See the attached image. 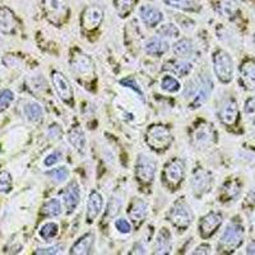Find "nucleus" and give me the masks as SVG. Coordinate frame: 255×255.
I'll return each instance as SVG.
<instances>
[{
  "mask_svg": "<svg viewBox=\"0 0 255 255\" xmlns=\"http://www.w3.org/2000/svg\"><path fill=\"white\" fill-rule=\"evenodd\" d=\"M145 143L154 151H163L172 143V134L165 125H152L145 133Z\"/></svg>",
  "mask_w": 255,
  "mask_h": 255,
  "instance_id": "1",
  "label": "nucleus"
},
{
  "mask_svg": "<svg viewBox=\"0 0 255 255\" xmlns=\"http://www.w3.org/2000/svg\"><path fill=\"white\" fill-rule=\"evenodd\" d=\"M213 69L222 83H230L234 78V61L223 50H217L213 54Z\"/></svg>",
  "mask_w": 255,
  "mask_h": 255,
  "instance_id": "2",
  "label": "nucleus"
},
{
  "mask_svg": "<svg viewBox=\"0 0 255 255\" xmlns=\"http://www.w3.org/2000/svg\"><path fill=\"white\" fill-rule=\"evenodd\" d=\"M244 240V227L239 222L229 223L220 239V248L226 252L238 249Z\"/></svg>",
  "mask_w": 255,
  "mask_h": 255,
  "instance_id": "3",
  "label": "nucleus"
},
{
  "mask_svg": "<svg viewBox=\"0 0 255 255\" xmlns=\"http://www.w3.org/2000/svg\"><path fill=\"white\" fill-rule=\"evenodd\" d=\"M156 175V162L151 157L139 154L135 162V176L143 184H151Z\"/></svg>",
  "mask_w": 255,
  "mask_h": 255,
  "instance_id": "4",
  "label": "nucleus"
},
{
  "mask_svg": "<svg viewBox=\"0 0 255 255\" xmlns=\"http://www.w3.org/2000/svg\"><path fill=\"white\" fill-rule=\"evenodd\" d=\"M168 220L171 221L172 225L177 229L185 230L190 226L191 221H193V215H191V211L188 204H185L184 202H177L168 213Z\"/></svg>",
  "mask_w": 255,
  "mask_h": 255,
  "instance_id": "5",
  "label": "nucleus"
},
{
  "mask_svg": "<svg viewBox=\"0 0 255 255\" xmlns=\"http://www.w3.org/2000/svg\"><path fill=\"white\" fill-rule=\"evenodd\" d=\"M72 70L81 78H92L95 74V65L90 56L82 52H77L72 58Z\"/></svg>",
  "mask_w": 255,
  "mask_h": 255,
  "instance_id": "6",
  "label": "nucleus"
},
{
  "mask_svg": "<svg viewBox=\"0 0 255 255\" xmlns=\"http://www.w3.org/2000/svg\"><path fill=\"white\" fill-rule=\"evenodd\" d=\"M221 223H222V215L218 212H209L208 215L202 217L199 222V232L202 238H211L221 226Z\"/></svg>",
  "mask_w": 255,
  "mask_h": 255,
  "instance_id": "7",
  "label": "nucleus"
},
{
  "mask_svg": "<svg viewBox=\"0 0 255 255\" xmlns=\"http://www.w3.org/2000/svg\"><path fill=\"white\" fill-rule=\"evenodd\" d=\"M51 81H52V86H54V88H55L59 97H60L64 102L70 104L73 100V90L69 81L67 79V77L64 76L63 73L60 72H54L51 74Z\"/></svg>",
  "mask_w": 255,
  "mask_h": 255,
  "instance_id": "8",
  "label": "nucleus"
},
{
  "mask_svg": "<svg viewBox=\"0 0 255 255\" xmlns=\"http://www.w3.org/2000/svg\"><path fill=\"white\" fill-rule=\"evenodd\" d=\"M44 6L47 17L55 23L63 20L68 13L67 0H44Z\"/></svg>",
  "mask_w": 255,
  "mask_h": 255,
  "instance_id": "9",
  "label": "nucleus"
},
{
  "mask_svg": "<svg viewBox=\"0 0 255 255\" xmlns=\"http://www.w3.org/2000/svg\"><path fill=\"white\" fill-rule=\"evenodd\" d=\"M61 199H63L64 206L69 213L76 211L79 202H81V190H79V185L77 181L69 183L67 188L61 191Z\"/></svg>",
  "mask_w": 255,
  "mask_h": 255,
  "instance_id": "10",
  "label": "nucleus"
},
{
  "mask_svg": "<svg viewBox=\"0 0 255 255\" xmlns=\"http://www.w3.org/2000/svg\"><path fill=\"white\" fill-rule=\"evenodd\" d=\"M212 176L206 170H198L191 179V188L195 195H203L208 193L212 188Z\"/></svg>",
  "mask_w": 255,
  "mask_h": 255,
  "instance_id": "11",
  "label": "nucleus"
},
{
  "mask_svg": "<svg viewBox=\"0 0 255 255\" xmlns=\"http://www.w3.org/2000/svg\"><path fill=\"white\" fill-rule=\"evenodd\" d=\"M184 177V162L180 159H172L165 166V179L168 184L177 186Z\"/></svg>",
  "mask_w": 255,
  "mask_h": 255,
  "instance_id": "12",
  "label": "nucleus"
},
{
  "mask_svg": "<svg viewBox=\"0 0 255 255\" xmlns=\"http://www.w3.org/2000/svg\"><path fill=\"white\" fill-rule=\"evenodd\" d=\"M239 118V109H238V104H236L235 100H227L222 104L220 109V120L225 125H231L235 124L238 122Z\"/></svg>",
  "mask_w": 255,
  "mask_h": 255,
  "instance_id": "13",
  "label": "nucleus"
},
{
  "mask_svg": "<svg viewBox=\"0 0 255 255\" xmlns=\"http://www.w3.org/2000/svg\"><path fill=\"white\" fill-rule=\"evenodd\" d=\"M102 18H104V12L99 6H88L82 14V26L88 31L95 29L101 24Z\"/></svg>",
  "mask_w": 255,
  "mask_h": 255,
  "instance_id": "14",
  "label": "nucleus"
},
{
  "mask_svg": "<svg viewBox=\"0 0 255 255\" xmlns=\"http://www.w3.org/2000/svg\"><path fill=\"white\" fill-rule=\"evenodd\" d=\"M139 17L143 23L149 28L156 27L163 19L162 12L158 8L152 5H143L139 9Z\"/></svg>",
  "mask_w": 255,
  "mask_h": 255,
  "instance_id": "15",
  "label": "nucleus"
},
{
  "mask_svg": "<svg viewBox=\"0 0 255 255\" xmlns=\"http://www.w3.org/2000/svg\"><path fill=\"white\" fill-rule=\"evenodd\" d=\"M213 140H215V130H213L212 125L207 124V123L198 125L194 131L195 144L200 145V147H208Z\"/></svg>",
  "mask_w": 255,
  "mask_h": 255,
  "instance_id": "16",
  "label": "nucleus"
},
{
  "mask_svg": "<svg viewBox=\"0 0 255 255\" xmlns=\"http://www.w3.org/2000/svg\"><path fill=\"white\" fill-rule=\"evenodd\" d=\"M144 51L148 55L161 56L168 51V42L166 41V38L161 37V36H153L145 41Z\"/></svg>",
  "mask_w": 255,
  "mask_h": 255,
  "instance_id": "17",
  "label": "nucleus"
},
{
  "mask_svg": "<svg viewBox=\"0 0 255 255\" xmlns=\"http://www.w3.org/2000/svg\"><path fill=\"white\" fill-rule=\"evenodd\" d=\"M17 29V20L10 9L0 6V32L4 35H12Z\"/></svg>",
  "mask_w": 255,
  "mask_h": 255,
  "instance_id": "18",
  "label": "nucleus"
},
{
  "mask_svg": "<svg viewBox=\"0 0 255 255\" xmlns=\"http://www.w3.org/2000/svg\"><path fill=\"white\" fill-rule=\"evenodd\" d=\"M104 207V199L99 191H92L88 197L87 202V221L88 223H92L96 218L99 217Z\"/></svg>",
  "mask_w": 255,
  "mask_h": 255,
  "instance_id": "19",
  "label": "nucleus"
},
{
  "mask_svg": "<svg viewBox=\"0 0 255 255\" xmlns=\"http://www.w3.org/2000/svg\"><path fill=\"white\" fill-rule=\"evenodd\" d=\"M96 236L92 232H88L82 238L77 240V243L73 244L72 249H70V254H77V255H86L92 253L93 245H95Z\"/></svg>",
  "mask_w": 255,
  "mask_h": 255,
  "instance_id": "20",
  "label": "nucleus"
},
{
  "mask_svg": "<svg viewBox=\"0 0 255 255\" xmlns=\"http://www.w3.org/2000/svg\"><path fill=\"white\" fill-rule=\"evenodd\" d=\"M240 78L245 88L250 91H255V61H244L240 67Z\"/></svg>",
  "mask_w": 255,
  "mask_h": 255,
  "instance_id": "21",
  "label": "nucleus"
},
{
  "mask_svg": "<svg viewBox=\"0 0 255 255\" xmlns=\"http://www.w3.org/2000/svg\"><path fill=\"white\" fill-rule=\"evenodd\" d=\"M171 234L167 229H161L154 241V253L156 254H168L171 250Z\"/></svg>",
  "mask_w": 255,
  "mask_h": 255,
  "instance_id": "22",
  "label": "nucleus"
},
{
  "mask_svg": "<svg viewBox=\"0 0 255 255\" xmlns=\"http://www.w3.org/2000/svg\"><path fill=\"white\" fill-rule=\"evenodd\" d=\"M212 90H213V83L209 78H204L203 81H200V86L199 90H198L197 95L194 96V99H193V102L191 105L194 106V108H198L200 105H203L204 102L208 100V97L211 96Z\"/></svg>",
  "mask_w": 255,
  "mask_h": 255,
  "instance_id": "23",
  "label": "nucleus"
},
{
  "mask_svg": "<svg viewBox=\"0 0 255 255\" xmlns=\"http://www.w3.org/2000/svg\"><path fill=\"white\" fill-rule=\"evenodd\" d=\"M23 113L27 120L31 123H38L44 118V110L38 102L36 101H28L23 106Z\"/></svg>",
  "mask_w": 255,
  "mask_h": 255,
  "instance_id": "24",
  "label": "nucleus"
},
{
  "mask_svg": "<svg viewBox=\"0 0 255 255\" xmlns=\"http://www.w3.org/2000/svg\"><path fill=\"white\" fill-rule=\"evenodd\" d=\"M148 212L147 204L143 202L142 199L133 200L130 208H129V217L134 221V222H142L145 218Z\"/></svg>",
  "mask_w": 255,
  "mask_h": 255,
  "instance_id": "25",
  "label": "nucleus"
},
{
  "mask_svg": "<svg viewBox=\"0 0 255 255\" xmlns=\"http://www.w3.org/2000/svg\"><path fill=\"white\" fill-rule=\"evenodd\" d=\"M172 51L179 58H188L194 51V45L189 38H181V40L175 42L174 46H172Z\"/></svg>",
  "mask_w": 255,
  "mask_h": 255,
  "instance_id": "26",
  "label": "nucleus"
},
{
  "mask_svg": "<svg viewBox=\"0 0 255 255\" xmlns=\"http://www.w3.org/2000/svg\"><path fill=\"white\" fill-rule=\"evenodd\" d=\"M167 69L171 70L179 77H186L189 76L193 70V64L190 61L186 60H177V61H170L167 64Z\"/></svg>",
  "mask_w": 255,
  "mask_h": 255,
  "instance_id": "27",
  "label": "nucleus"
},
{
  "mask_svg": "<svg viewBox=\"0 0 255 255\" xmlns=\"http://www.w3.org/2000/svg\"><path fill=\"white\" fill-rule=\"evenodd\" d=\"M68 139H69L70 144L76 148L77 151H84V148H86V136H84V133L81 128H74V129H72L69 135H68Z\"/></svg>",
  "mask_w": 255,
  "mask_h": 255,
  "instance_id": "28",
  "label": "nucleus"
},
{
  "mask_svg": "<svg viewBox=\"0 0 255 255\" xmlns=\"http://www.w3.org/2000/svg\"><path fill=\"white\" fill-rule=\"evenodd\" d=\"M168 6L171 8L180 9V10H188V12H194L199 8L197 0H163Z\"/></svg>",
  "mask_w": 255,
  "mask_h": 255,
  "instance_id": "29",
  "label": "nucleus"
},
{
  "mask_svg": "<svg viewBox=\"0 0 255 255\" xmlns=\"http://www.w3.org/2000/svg\"><path fill=\"white\" fill-rule=\"evenodd\" d=\"M61 212H63V207H61L60 200L56 198L47 200L42 207V215L46 217H58L61 215Z\"/></svg>",
  "mask_w": 255,
  "mask_h": 255,
  "instance_id": "30",
  "label": "nucleus"
},
{
  "mask_svg": "<svg viewBox=\"0 0 255 255\" xmlns=\"http://www.w3.org/2000/svg\"><path fill=\"white\" fill-rule=\"evenodd\" d=\"M59 234V225L56 222H46L40 227L38 235L45 241H50L55 239Z\"/></svg>",
  "mask_w": 255,
  "mask_h": 255,
  "instance_id": "31",
  "label": "nucleus"
},
{
  "mask_svg": "<svg viewBox=\"0 0 255 255\" xmlns=\"http://www.w3.org/2000/svg\"><path fill=\"white\" fill-rule=\"evenodd\" d=\"M159 86H161V88H162L165 92L168 93H176L181 90V84H180V82L172 76L162 77V79L159 82Z\"/></svg>",
  "mask_w": 255,
  "mask_h": 255,
  "instance_id": "32",
  "label": "nucleus"
},
{
  "mask_svg": "<svg viewBox=\"0 0 255 255\" xmlns=\"http://www.w3.org/2000/svg\"><path fill=\"white\" fill-rule=\"evenodd\" d=\"M157 35L163 38H177L180 36V29L174 23H163L157 29Z\"/></svg>",
  "mask_w": 255,
  "mask_h": 255,
  "instance_id": "33",
  "label": "nucleus"
},
{
  "mask_svg": "<svg viewBox=\"0 0 255 255\" xmlns=\"http://www.w3.org/2000/svg\"><path fill=\"white\" fill-rule=\"evenodd\" d=\"M240 184L238 181H229L223 185L222 188V195L223 198H229V199H232V198H235L236 195H239L240 193Z\"/></svg>",
  "mask_w": 255,
  "mask_h": 255,
  "instance_id": "34",
  "label": "nucleus"
},
{
  "mask_svg": "<svg viewBox=\"0 0 255 255\" xmlns=\"http://www.w3.org/2000/svg\"><path fill=\"white\" fill-rule=\"evenodd\" d=\"M47 175H49L54 181H56V183H64V181H67L68 177H69V170H68L65 166H61V167L54 168V170L49 171Z\"/></svg>",
  "mask_w": 255,
  "mask_h": 255,
  "instance_id": "35",
  "label": "nucleus"
},
{
  "mask_svg": "<svg viewBox=\"0 0 255 255\" xmlns=\"http://www.w3.org/2000/svg\"><path fill=\"white\" fill-rule=\"evenodd\" d=\"M221 10L225 14V17L232 18L234 15L238 13V4H236L235 0H222L220 4Z\"/></svg>",
  "mask_w": 255,
  "mask_h": 255,
  "instance_id": "36",
  "label": "nucleus"
},
{
  "mask_svg": "<svg viewBox=\"0 0 255 255\" xmlns=\"http://www.w3.org/2000/svg\"><path fill=\"white\" fill-rule=\"evenodd\" d=\"M114 6L120 17H124L131 10L133 0H114Z\"/></svg>",
  "mask_w": 255,
  "mask_h": 255,
  "instance_id": "37",
  "label": "nucleus"
},
{
  "mask_svg": "<svg viewBox=\"0 0 255 255\" xmlns=\"http://www.w3.org/2000/svg\"><path fill=\"white\" fill-rule=\"evenodd\" d=\"M14 101V93L10 90H3L0 92V113H3L4 110L12 105Z\"/></svg>",
  "mask_w": 255,
  "mask_h": 255,
  "instance_id": "38",
  "label": "nucleus"
},
{
  "mask_svg": "<svg viewBox=\"0 0 255 255\" xmlns=\"http://www.w3.org/2000/svg\"><path fill=\"white\" fill-rule=\"evenodd\" d=\"M12 190V176L8 171L0 172V193H9Z\"/></svg>",
  "mask_w": 255,
  "mask_h": 255,
  "instance_id": "39",
  "label": "nucleus"
},
{
  "mask_svg": "<svg viewBox=\"0 0 255 255\" xmlns=\"http://www.w3.org/2000/svg\"><path fill=\"white\" fill-rule=\"evenodd\" d=\"M244 111H245V115L249 119V122L255 124V97H250L249 100H247L245 106H244Z\"/></svg>",
  "mask_w": 255,
  "mask_h": 255,
  "instance_id": "40",
  "label": "nucleus"
},
{
  "mask_svg": "<svg viewBox=\"0 0 255 255\" xmlns=\"http://www.w3.org/2000/svg\"><path fill=\"white\" fill-rule=\"evenodd\" d=\"M114 225H115L116 230H118L120 234H123V235H128V234H130L131 232V225L129 223V221L125 220V218H118Z\"/></svg>",
  "mask_w": 255,
  "mask_h": 255,
  "instance_id": "41",
  "label": "nucleus"
},
{
  "mask_svg": "<svg viewBox=\"0 0 255 255\" xmlns=\"http://www.w3.org/2000/svg\"><path fill=\"white\" fill-rule=\"evenodd\" d=\"M61 157H63V154H61L60 151L51 152V153L47 154L46 158L44 159V165L46 166V167H52V166L56 165V163L60 161Z\"/></svg>",
  "mask_w": 255,
  "mask_h": 255,
  "instance_id": "42",
  "label": "nucleus"
},
{
  "mask_svg": "<svg viewBox=\"0 0 255 255\" xmlns=\"http://www.w3.org/2000/svg\"><path fill=\"white\" fill-rule=\"evenodd\" d=\"M120 83H122L123 86H125V87L133 90L134 92H136L139 96H143V92H142V90H140L139 84L136 83L135 79L131 78V77H128V78L122 79V82H120Z\"/></svg>",
  "mask_w": 255,
  "mask_h": 255,
  "instance_id": "43",
  "label": "nucleus"
},
{
  "mask_svg": "<svg viewBox=\"0 0 255 255\" xmlns=\"http://www.w3.org/2000/svg\"><path fill=\"white\" fill-rule=\"evenodd\" d=\"M60 249L61 247H59V245L50 247V248H41V249L36 250V254H50V255L59 254V253H60Z\"/></svg>",
  "mask_w": 255,
  "mask_h": 255,
  "instance_id": "44",
  "label": "nucleus"
},
{
  "mask_svg": "<svg viewBox=\"0 0 255 255\" xmlns=\"http://www.w3.org/2000/svg\"><path fill=\"white\" fill-rule=\"evenodd\" d=\"M49 135L52 139H59V136L61 135V129L59 125H51L49 129Z\"/></svg>",
  "mask_w": 255,
  "mask_h": 255,
  "instance_id": "45",
  "label": "nucleus"
},
{
  "mask_svg": "<svg viewBox=\"0 0 255 255\" xmlns=\"http://www.w3.org/2000/svg\"><path fill=\"white\" fill-rule=\"evenodd\" d=\"M194 254H211V247L207 244H202L195 249Z\"/></svg>",
  "mask_w": 255,
  "mask_h": 255,
  "instance_id": "46",
  "label": "nucleus"
},
{
  "mask_svg": "<svg viewBox=\"0 0 255 255\" xmlns=\"http://www.w3.org/2000/svg\"><path fill=\"white\" fill-rule=\"evenodd\" d=\"M247 253L248 254H255V241H252V243L248 245Z\"/></svg>",
  "mask_w": 255,
  "mask_h": 255,
  "instance_id": "47",
  "label": "nucleus"
}]
</instances>
